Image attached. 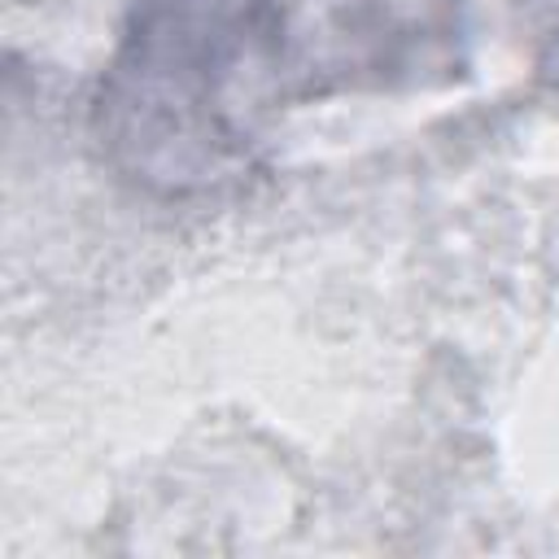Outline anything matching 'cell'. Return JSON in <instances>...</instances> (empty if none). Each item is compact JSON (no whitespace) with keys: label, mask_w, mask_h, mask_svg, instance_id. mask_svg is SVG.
Masks as SVG:
<instances>
[{"label":"cell","mask_w":559,"mask_h":559,"mask_svg":"<svg viewBox=\"0 0 559 559\" xmlns=\"http://www.w3.org/2000/svg\"><path fill=\"white\" fill-rule=\"evenodd\" d=\"M280 105H293V0H131L92 131L127 183L201 197L245 179Z\"/></svg>","instance_id":"6da1fadb"}]
</instances>
